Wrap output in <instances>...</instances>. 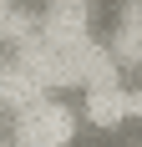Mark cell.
Wrapping results in <instances>:
<instances>
[{
	"label": "cell",
	"mask_w": 142,
	"mask_h": 147,
	"mask_svg": "<svg viewBox=\"0 0 142 147\" xmlns=\"http://www.w3.org/2000/svg\"><path fill=\"white\" fill-rule=\"evenodd\" d=\"M86 112H91L97 127H117V122L127 117V96L117 86H101V91H91V107H86Z\"/></svg>",
	"instance_id": "6da1fadb"
},
{
	"label": "cell",
	"mask_w": 142,
	"mask_h": 147,
	"mask_svg": "<svg viewBox=\"0 0 142 147\" xmlns=\"http://www.w3.org/2000/svg\"><path fill=\"white\" fill-rule=\"evenodd\" d=\"M127 117H142V91H132V96H127Z\"/></svg>",
	"instance_id": "7a4b0ae2"
}]
</instances>
